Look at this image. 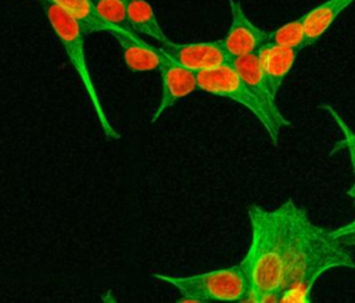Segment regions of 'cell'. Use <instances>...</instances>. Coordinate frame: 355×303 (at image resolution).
<instances>
[{
  "label": "cell",
  "mask_w": 355,
  "mask_h": 303,
  "mask_svg": "<svg viewBox=\"0 0 355 303\" xmlns=\"http://www.w3.org/2000/svg\"><path fill=\"white\" fill-rule=\"evenodd\" d=\"M290 205L291 199L273 209L255 203L247 208L251 239L240 261L250 285L247 302H276L287 257Z\"/></svg>",
  "instance_id": "7a4b0ae2"
},
{
  "label": "cell",
  "mask_w": 355,
  "mask_h": 303,
  "mask_svg": "<svg viewBox=\"0 0 355 303\" xmlns=\"http://www.w3.org/2000/svg\"><path fill=\"white\" fill-rule=\"evenodd\" d=\"M268 43L283 46V47H293L302 50L305 46V26H304V17H298L293 21H288L279 26L277 29L268 32L266 37Z\"/></svg>",
  "instance_id": "9a60e30c"
},
{
  "label": "cell",
  "mask_w": 355,
  "mask_h": 303,
  "mask_svg": "<svg viewBox=\"0 0 355 303\" xmlns=\"http://www.w3.org/2000/svg\"><path fill=\"white\" fill-rule=\"evenodd\" d=\"M230 1V14L232 22L222 40V44L227 54L233 57H240L251 53H257V50L266 43L268 32L265 29L254 25L250 18L245 15L239 0Z\"/></svg>",
  "instance_id": "ba28073f"
},
{
  "label": "cell",
  "mask_w": 355,
  "mask_h": 303,
  "mask_svg": "<svg viewBox=\"0 0 355 303\" xmlns=\"http://www.w3.org/2000/svg\"><path fill=\"white\" fill-rule=\"evenodd\" d=\"M111 35L118 42L123 61L132 72H150L159 69L165 58L159 48L150 46L137 33L130 30L115 29Z\"/></svg>",
  "instance_id": "30bf717a"
},
{
  "label": "cell",
  "mask_w": 355,
  "mask_h": 303,
  "mask_svg": "<svg viewBox=\"0 0 355 303\" xmlns=\"http://www.w3.org/2000/svg\"><path fill=\"white\" fill-rule=\"evenodd\" d=\"M128 22L137 35L148 36L159 44L169 42V37L161 28L151 4L147 0H128Z\"/></svg>",
  "instance_id": "4fadbf2b"
},
{
  "label": "cell",
  "mask_w": 355,
  "mask_h": 303,
  "mask_svg": "<svg viewBox=\"0 0 355 303\" xmlns=\"http://www.w3.org/2000/svg\"><path fill=\"white\" fill-rule=\"evenodd\" d=\"M300 51L301 50L298 48L276 46L268 42L257 50L262 72L268 82L269 90L275 97H277L283 80L293 69Z\"/></svg>",
  "instance_id": "8fae6325"
},
{
  "label": "cell",
  "mask_w": 355,
  "mask_h": 303,
  "mask_svg": "<svg viewBox=\"0 0 355 303\" xmlns=\"http://www.w3.org/2000/svg\"><path fill=\"white\" fill-rule=\"evenodd\" d=\"M92 3L96 12L107 24L118 29L133 32L128 22V0H92Z\"/></svg>",
  "instance_id": "2e32d148"
},
{
  "label": "cell",
  "mask_w": 355,
  "mask_h": 303,
  "mask_svg": "<svg viewBox=\"0 0 355 303\" xmlns=\"http://www.w3.org/2000/svg\"><path fill=\"white\" fill-rule=\"evenodd\" d=\"M40 4H42V8L46 14V18H47L55 37L61 43V46L68 57V61L71 62L72 68L75 69L76 75L79 76L85 90H86V94H87L89 101L97 115V119H98V123L101 126L104 136L108 140H119L121 136L115 130V127L111 125V122L103 108L98 93L94 87L92 73H90V69L87 65L86 54H85V33H83L82 28L69 14H67L64 10H61L53 1L40 0Z\"/></svg>",
  "instance_id": "277c9868"
},
{
  "label": "cell",
  "mask_w": 355,
  "mask_h": 303,
  "mask_svg": "<svg viewBox=\"0 0 355 303\" xmlns=\"http://www.w3.org/2000/svg\"><path fill=\"white\" fill-rule=\"evenodd\" d=\"M230 65L239 73V76L244 80V83L250 87V90L261 100V102L263 104L266 111L270 113V116L277 122V125L282 129L290 126V122L280 112L276 104V97L269 90V86L262 72L257 53L233 57L230 59Z\"/></svg>",
  "instance_id": "9c48e42d"
},
{
  "label": "cell",
  "mask_w": 355,
  "mask_h": 303,
  "mask_svg": "<svg viewBox=\"0 0 355 303\" xmlns=\"http://www.w3.org/2000/svg\"><path fill=\"white\" fill-rule=\"evenodd\" d=\"M354 1L355 0H326L302 14L305 26V46L308 47L320 40L338 15Z\"/></svg>",
  "instance_id": "7c38bea8"
},
{
  "label": "cell",
  "mask_w": 355,
  "mask_h": 303,
  "mask_svg": "<svg viewBox=\"0 0 355 303\" xmlns=\"http://www.w3.org/2000/svg\"><path fill=\"white\" fill-rule=\"evenodd\" d=\"M327 113L329 116L336 122L337 127L340 129L341 134H343V138L334 144L333 149L330 154H334L336 151H341V149H345L348 154H349V159H351V165H352V172H354V177H355V131L347 125V122L340 116V113L331 107V105H327V104H322L320 105Z\"/></svg>",
  "instance_id": "e0dca14e"
},
{
  "label": "cell",
  "mask_w": 355,
  "mask_h": 303,
  "mask_svg": "<svg viewBox=\"0 0 355 303\" xmlns=\"http://www.w3.org/2000/svg\"><path fill=\"white\" fill-rule=\"evenodd\" d=\"M329 232L333 238H336L345 246H355V219L341 227L330 230Z\"/></svg>",
  "instance_id": "ac0fdd59"
},
{
  "label": "cell",
  "mask_w": 355,
  "mask_h": 303,
  "mask_svg": "<svg viewBox=\"0 0 355 303\" xmlns=\"http://www.w3.org/2000/svg\"><path fill=\"white\" fill-rule=\"evenodd\" d=\"M197 83H198V90L222 97V98L232 100L240 104L241 107H244L262 125L272 144L273 145L279 144V136H280L282 127L270 116V113L266 111L261 100L250 90V87L233 69L230 62L214 69L197 72Z\"/></svg>",
  "instance_id": "5b68a950"
},
{
  "label": "cell",
  "mask_w": 355,
  "mask_h": 303,
  "mask_svg": "<svg viewBox=\"0 0 355 303\" xmlns=\"http://www.w3.org/2000/svg\"><path fill=\"white\" fill-rule=\"evenodd\" d=\"M67 14H69L82 28L85 36L96 32H108L118 29L107 24L94 10L92 0H50Z\"/></svg>",
  "instance_id": "5bb4252c"
},
{
  "label": "cell",
  "mask_w": 355,
  "mask_h": 303,
  "mask_svg": "<svg viewBox=\"0 0 355 303\" xmlns=\"http://www.w3.org/2000/svg\"><path fill=\"white\" fill-rule=\"evenodd\" d=\"M158 71L161 75V98L151 113V123H155L164 112L173 107L179 100L186 98L198 90L197 73L176 64L168 57L164 58Z\"/></svg>",
  "instance_id": "52a82bcc"
},
{
  "label": "cell",
  "mask_w": 355,
  "mask_h": 303,
  "mask_svg": "<svg viewBox=\"0 0 355 303\" xmlns=\"http://www.w3.org/2000/svg\"><path fill=\"white\" fill-rule=\"evenodd\" d=\"M154 278L173 286L182 295L178 303L202 302H247L250 285L247 274L237 263L205 273L190 275L154 274Z\"/></svg>",
  "instance_id": "3957f363"
},
{
  "label": "cell",
  "mask_w": 355,
  "mask_h": 303,
  "mask_svg": "<svg viewBox=\"0 0 355 303\" xmlns=\"http://www.w3.org/2000/svg\"><path fill=\"white\" fill-rule=\"evenodd\" d=\"M343 267L355 270L349 248L315 224L308 212L291 199L287 257L276 302H311L316 281L326 271Z\"/></svg>",
  "instance_id": "6da1fadb"
},
{
  "label": "cell",
  "mask_w": 355,
  "mask_h": 303,
  "mask_svg": "<svg viewBox=\"0 0 355 303\" xmlns=\"http://www.w3.org/2000/svg\"><path fill=\"white\" fill-rule=\"evenodd\" d=\"M159 50L169 59L196 73L229 64L232 59L222 40L196 43H175L169 40L161 44Z\"/></svg>",
  "instance_id": "8992f818"
},
{
  "label": "cell",
  "mask_w": 355,
  "mask_h": 303,
  "mask_svg": "<svg viewBox=\"0 0 355 303\" xmlns=\"http://www.w3.org/2000/svg\"><path fill=\"white\" fill-rule=\"evenodd\" d=\"M347 195L351 196V198H355V183L349 187V190L347 191Z\"/></svg>",
  "instance_id": "d6986e66"
}]
</instances>
